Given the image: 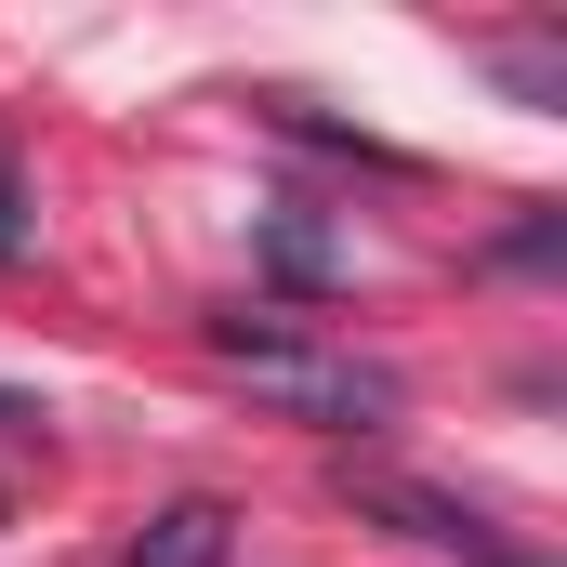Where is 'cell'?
Segmentation results:
<instances>
[{
    "mask_svg": "<svg viewBox=\"0 0 567 567\" xmlns=\"http://www.w3.org/2000/svg\"><path fill=\"white\" fill-rule=\"evenodd\" d=\"M198 357H212L225 383H251L265 410L317 423V435H383V423H396V370H370V357L317 343L303 317H265V303H225V317H198Z\"/></svg>",
    "mask_w": 567,
    "mask_h": 567,
    "instance_id": "cell-1",
    "label": "cell"
},
{
    "mask_svg": "<svg viewBox=\"0 0 567 567\" xmlns=\"http://www.w3.org/2000/svg\"><path fill=\"white\" fill-rule=\"evenodd\" d=\"M343 502L357 515H383V528H410L423 555H462V567H542L528 542H502L462 488H423V475H383V462H343Z\"/></svg>",
    "mask_w": 567,
    "mask_h": 567,
    "instance_id": "cell-2",
    "label": "cell"
},
{
    "mask_svg": "<svg viewBox=\"0 0 567 567\" xmlns=\"http://www.w3.org/2000/svg\"><path fill=\"white\" fill-rule=\"evenodd\" d=\"M251 251H265V278H290V290H330V278H343V238H330L303 198H265V212H251Z\"/></svg>",
    "mask_w": 567,
    "mask_h": 567,
    "instance_id": "cell-3",
    "label": "cell"
},
{
    "mask_svg": "<svg viewBox=\"0 0 567 567\" xmlns=\"http://www.w3.org/2000/svg\"><path fill=\"white\" fill-rule=\"evenodd\" d=\"M225 528H238L225 502H158L133 528V567H225Z\"/></svg>",
    "mask_w": 567,
    "mask_h": 567,
    "instance_id": "cell-4",
    "label": "cell"
},
{
    "mask_svg": "<svg viewBox=\"0 0 567 567\" xmlns=\"http://www.w3.org/2000/svg\"><path fill=\"white\" fill-rule=\"evenodd\" d=\"M265 120H278L290 145H317V158H357V172H410L383 133H357V120H330V106H303V93H265Z\"/></svg>",
    "mask_w": 567,
    "mask_h": 567,
    "instance_id": "cell-5",
    "label": "cell"
},
{
    "mask_svg": "<svg viewBox=\"0 0 567 567\" xmlns=\"http://www.w3.org/2000/svg\"><path fill=\"white\" fill-rule=\"evenodd\" d=\"M488 66H502V93H515V106H567V40H502Z\"/></svg>",
    "mask_w": 567,
    "mask_h": 567,
    "instance_id": "cell-6",
    "label": "cell"
},
{
    "mask_svg": "<svg viewBox=\"0 0 567 567\" xmlns=\"http://www.w3.org/2000/svg\"><path fill=\"white\" fill-rule=\"evenodd\" d=\"M0 265H27V158L0 145Z\"/></svg>",
    "mask_w": 567,
    "mask_h": 567,
    "instance_id": "cell-7",
    "label": "cell"
},
{
    "mask_svg": "<svg viewBox=\"0 0 567 567\" xmlns=\"http://www.w3.org/2000/svg\"><path fill=\"white\" fill-rule=\"evenodd\" d=\"M555 251H567V225H555V212H542V198H528V225L502 238V265H555Z\"/></svg>",
    "mask_w": 567,
    "mask_h": 567,
    "instance_id": "cell-8",
    "label": "cell"
}]
</instances>
